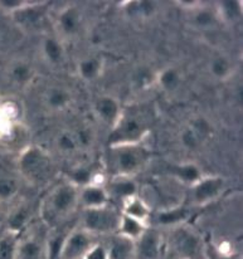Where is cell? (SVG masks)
Instances as JSON below:
<instances>
[{
    "label": "cell",
    "instance_id": "cell-1",
    "mask_svg": "<svg viewBox=\"0 0 243 259\" xmlns=\"http://www.w3.org/2000/svg\"><path fill=\"white\" fill-rule=\"evenodd\" d=\"M89 249V239L82 234H76L61 249L58 259H84Z\"/></svg>",
    "mask_w": 243,
    "mask_h": 259
},
{
    "label": "cell",
    "instance_id": "cell-2",
    "mask_svg": "<svg viewBox=\"0 0 243 259\" xmlns=\"http://www.w3.org/2000/svg\"><path fill=\"white\" fill-rule=\"evenodd\" d=\"M177 245L178 249H179L183 254L193 257L196 253V249H198V240H196L193 235H190L189 233L182 232L177 237Z\"/></svg>",
    "mask_w": 243,
    "mask_h": 259
},
{
    "label": "cell",
    "instance_id": "cell-3",
    "mask_svg": "<svg viewBox=\"0 0 243 259\" xmlns=\"http://www.w3.org/2000/svg\"><path fill=\"white\" fill-rule=\"evenodd\" d=\"M133 245L128 240H117L111 247L107 259H131Z\"/></svg>",
    "mask_w": 243,
    "mask_h": 259
},
{
    "label": "cell",
    "instance_id": "cell-4",
    "mask_svg": "<svg viewBox=\"0 0 243 259\" xmlns=\"http://www.w3.org/2000/svg\"><path fill=\"white\" fill-rule=\"evenodd\" d=\"M87 225L94 229H105L112 224V218L105 211H90L87 214Z\"/></svg>",
    "mask_w": 243,
    "mask_h": 259
},
{
    "label": "cell",
    "instance_id": "cell-5",
    "mask_svg": "<svg viewBox=\"0 0 243 259\" xmlns=\"http://www.w3.org/2000/svg\"><path fill=\"white\" fill-rule=\"evenodd\" d=\"M219 186H221V181L219 180H208V181H204L203 184L198 186L195 191V195L196 198L203 200V199L207 198H211L213 196L214 194L218 191Z\"/></svg>",
    "mask_w": 243,
    "mask_h": 259
},
{
    "label": "cell",
    "instance_id": "cell-6",
    "mask_svg": "<svg viewBox=\"0 0 243 259\" xmlns=\"http://www.w3.org/2000/svg\"><path fill=\"white\" fill-rule=\"evenodd\" d=\"M72 199H73V193H72L69 189H61V190L58 191V194L56 195V199H54L56 208L59 209V210H64V209L68 208L69 204L72 203Z\"/></svg>",
    "mask_w": 243,
    "mask_h": 259
},
{
    "label": "cell",
    "instance_id": "cell-7",
    "mask_svg": "<svg viewBox=\"0 0 243 259\" xmlns=\"http://www.w3.org/2000/svg\"><path fill=\"white\" fill-rule=\"evenodd\" d=\"M141 252L146 258H154L157 253V242L154 235H146L141 242Z\"/></svg>",
    "mask_w": 243,
    "mask_h": 259
},
{
    "label": "cell",
    "instance_id": "cell-8",
    "mask_svg": "<svg viewBox=\"0 0 243 259\" xmlns=\"http://www.w3.org/2000/svg\"><path fill=\"white\" fill-rule=\"evenodd\" d=\"M98 111L102 113L105 117L113 118L117 112V106L112 100H102L98 103Z\"/></svg>",
    "mask_w": 243,
    "mask_h": 259
},
{
    "label": "cell",
    "instance_id": "cell-9",
    "mask_svg": "<svg viewBox=\"0 0 243 259\" xmlns=\"http://www.w3.org/2000/svg\"><path fill=\"white\" fill-rule=\"evenodd\" d=\"M120 165L123 169L131 170L138 165V159L133 152L125 151L120 155Z\"/></svg>",
    "mask_w": 243,
    "mask_h": 259
},
{
    "label": "cell",
    "instance_id": "cell-10",
    "mask_svg": "<svg viewBox=\"0 0 243 259\" xmlns=\"http://www.w3.org/2000/svg\"><path fill=\"white\" fill-rule=\"evenodd\" d=\"M185 210H175L172 211V213H167V214H161L159 218V220L161 223H165V224H169V223H175L178 220L183 219L185 217Z\"/></svg>",
    "mask_w": 243,
    "mask_h": 259
},
{
    "label": "cell",
    "instance_id": "cell-11",
    "mask_svg": "<svg viewBox=\"0 0 243 259\" xmlns=\"http://www.w3.org/2000/svg\"><path fill=\"white\" fill-rule=\"evenodd\" d=\"M62 24H63L64 29L68 30V32H71V30H74V28H76L77 25V17L76 14H74V12H67L66 14L62 17Z\"/></svg>",
    "mask_w": 243,
    "mask_h": 259
},
{
    "label": "cell",
    "instance_id": "cell-12",
    "mask_svg": "<svg viewBox=\"0 0 243 259\" xmlns=\"http://www.w3.org/2000/svg\"><path fill=\"white\" fill-rule=\"evenodd\" d=\"M140 135V126L138 125L136 121H129L126 126L124 127V136L128 139H135Z\"/></svg>",
    "mask_w": 243,
    "mask_h": 259
},
{
    "label": "cell",
    "instance_id": "cell-13",
    "mask_svg": "<svg viewBox=\"0 0 243 259\" xmlns=\"http://www.w3.org/2000/svg\"><path fill=\"white\" fill-rule=\"evenodd\" d=\"M46 52L52 61H58L59 57H61V48L54 40H48L46 43Z\"/></svg>",
    "mask_w": 243,
    "mask_h": 259
},
{
    "label": "cell",
    "instance_id": "cell-14",
    "mask_svg": "<svg viewBox=\"0 0 243 259\" xmlns=\"http://www.w3.org/2000/svg\"><path fill=\"white\" fill-rule=\"evenodd\" d=\"M85 200L89 204H100L103 201V194L102 191L96 190V189H92V190L86 191L85 194Z\"/></svg>",
    "mask_w": 243,
    "mask_h": 259
},
{
    "label": "cell",
    "instance_id": "cell-15",
    "mask_svg": "<svg viewBox=\"0 0 243 259\" xmlns=\"http://www.w3.org/2000/svg\"><path fill=\"white\" fill-rule=\"evenodd\" d=\"M0 259H14L13 244L8 240L0 243Z\"/></svg>",
    "mask_w": 243,
    "mask_h": 259
},
{
    "label": "cell",
    "instance_id": "cell-16",
    "mask_svg": "<svg viewBox=\"0 0 243 259\" xmlns=\"http://www.w3.org/2000/svg\"><path fill=\"white\" fill-rule=\"evenodd\" d=\"M163 83H164L165 87L168 88H173L175 87V84L178 83V76L174 71H168L165 72L164 76L161 78Z\"/></svg>",
    "mask_w": 243,
    "mask_h": 259
},
{
    "label": "cell",
    "instance_id": "cell-17",
    "mask_svg": "<svg viewBox=\"0 0 243 259\" xmlns=\"http://www.w3.org/2000/svg\"><path fill=\"white\" fill-rule=\"evenodd\" d=\"M14 191V184L9 180H0V196L8 198Z\"/></svg>",
    "mask_w": 243,
    "mask_h": 259
},
{
    "label": "cell",
    "instance_id": "cell-18",
    "mask_svg": "<svg viewBox=\"0 0 243 259\" xmlns=\"http://www.w3.org/2000/svg\"><path fill=\"white\" fill-rule=\"evenodd\" d=\"M178 174H179L182 178L187 179V180H194V179L198 178V171H196L195 167L193 166L182 167V169L178 170Z\"/></svg>",
    "mask_w": 243,
    "mask_h": 259
},
{
    "label": "cell",
    "instance_id": "cell-19",
    "mask_svg": "<svg viewBox=\"0 0 243 259\" xmlns=\"http://www.w3.org/2000/svg\"><path fill=\"white\" fill-rule=\"evenodd\" d=\"M125 232L130 235H138L140 233V225L131 219H125Z\"/></svg>",
    "mask_w": 243,
    "mask_h": 259
},
{
    "label": "cell",
    "instance_id": "cell-20",
    "mask_svg": "<svg viewBox=\"0 0 243 259\" xmlns=\"http://www.w3.org/2000/svg\"><path fill=\"white\" fill-rule=\"evenodd\" d=\"M81 69H82V73H84V76L89 77L90 78V77H92L95 74V72H96V69H97V66L94 61H89V62H85V63L82 64Z\"/></svg>",
    "mask_w": 243,
    "mask_h": 259
},
{
    "label": "cell",
    "instance_id": "cell-21",
    "mask_svg": "<svg viewBox=\"0 0 243 259\" xmlns=\"http://www.w3.org/2000/svg\"><path fill=\"white\" fill-rule=\"evenodd\" d=\"M134 190H135V186L131 183H124L120 184V185L116 186V191L121 195H129V194H133Z\"/></svg>",
    "mask_w": 243,
    "mask_h": 259
},
{
    "label": "cell",
    "instance_id": "cell-22",
    "mask_svg": "<svg viewBox=\"0 0 243 259\" xmlns=\"http://www.w3.org/2000/svg\"><path fill=\"white\" fill-rule=\"evenodd\" d=\"M213 72L217 76H223L227 72V63L223 59H218L213 63Z\"/></svg>",
    "mask_w": 243,
    "mask_h": 259
},
{
    "label": "cell",
    "instance_id": "cell-23",
    "mask_svg": "<svg viewBox=\"0 0 243 259\" xmlns=\"http://www.w3.org/2000/svg\"><path fill=\"white\" fill-rule=\"evenodd\" d=\"M224 7H226L227 14H228L231 18L236 17V15L238 14V12H239L238 3H236V2H226V3H224Z\"/></svg>",
    "mask_w": 243,
    "mask_h": 259
},
{
    "label": "cell",
    "instance_id": "cell-24",
    "mask_svg": "<svg viewBox=\"0 0 243 259\" xmlns=\"http://www.w3.org/2000/svg\"><path fill=\"white\" fill-rule=\"evenodd\" d=\"M14 76L15 78L19 79V81H25V79L28 78V76H29V69L24 66L17 67V68L14 69Z\"/></svg>",
    "mask_w": 243,
    "mask_h": 259
},
{
    "label": "cell",
    "instance_id": "cell-25",
    "mask_svg": "<svg viewBox=\"0 0 243 259\" xmlns=\"http://www.w3.org/2000/svg\"><path fill=\"white\" fill-rule=\"evenodd\" d=\"M64 102H66V96H64L62 92H54L53 95L51 96V105L52 106H56V107H58V106L63 105Z\"/></svg>",
    "mask_w": 243,
    "mask_h": 259
},
{
    "label": "cell",
    "instance_id": "cell-26",
    "mask_svg": "<svg viewBox=\"0 0 243 259\" xmlns=\"http://www.w3.org/2000/svg\"><path fill=\"white\" fill-rule=\"evenodd\" d=\"M24 220H25V213L24 211H20V213H18L17 215L13 218L12 222H10V225L17 229V228L22 227V224L24 223Z\"/></svg>",
    "mask_w": 243,
    "mask_h": 259
},
{
    "label": "cell",
    "instance_id": "cell-27",
    "mask_svg": "<svg viewBox=\"0 0 243 259\" xmlns=\"http://www.w3.org/2000/svg\"><path fill=\"white\" fill-rule=\"evenodd\" d=\"M87 259H107V255L105 254L102 248H96L87 255Z\"/></svg>",
    "mask_w": 243,
    "mask_h": 259
},
{
    "label": "cell",
    "instance_id": "cell-28",
    "mask_svg": "<svg viewBox=\"0 0 243 259\" xmlns=\"http://www.w3.org/2000/svg\"><path fill=\"white\" fill-rule=\"evenodd\" d=\"M196 22L201 25H207L212 22V15L209 13H200V14L196 17Z\"/></svg>",
    "mask_w": 243,
    "mask_h": 259
},
{
    "label": "cell",
    "instance_id": "cell-29",
    "mask_svg": "<svg viewBox=\"0 0 243 259\" xmlns=\"http://www.w3.org/2000/svg\"><path fill=\"white\" fill-rule=\"evenodd\" d=\"M183 141H184V144L187 145V146L189 147L195 146V137L190 131L187 132V134H184V136H183Z\"/></svg>",
    "mask_w": 243,
    "mask_h": 259
},
{
    "label": "cell",
    "instance_id": "cell-30",
    "mask_svg": "<svg viewBox=\"0 0 243 259\" xmlns=\"http://www.w3.org/2000/svg\"><path fill=\"white\" fill-rule=\"evenodd\" d=\"M89 178L90 174L89 171H86V170H79V171L74 174V179H76L78 183H86V181L89 180Z\"/></svg>",
    "mask_w": 243,
    "mask_h": 259
},
{
    "label": "cell",
    "instance_id": "cell-31",
    "mask_svg": "<svg viewBox=\"0 0 243 259\" xmlns=\"http://www.w3.org/2000/svg\"><path fill=\"white\" fill-rule=\"evenodd\" d=\"M129 213L135 214V215H138V217H141V215H144V213H145V211H144L143 206H141L140 204L136 203V204H134V205L130 206V209H129Z\"/></svg>",
    "mask_w": 243,
    "mask_h": 259
},
{
    "label": "cell",
    "instance_id": "cell-32",
    "mask_svg": "<svg viewBox=\"0 0 243 259\" xmlns=\"http://www.w3.org/2000/svg\"><path fill=\"white\" fill-rule=\"evenodd\" d=\"M61 146L63 149H73V142L71 141V139H68L67 136H63L61 139Z\"/></svg>",
    "mask_w": 243,
    "mask_h": 259
},
{
    "label": "cell",
    "instance_id": "cell-33",
    "mask_svg": "<svg viewBox=\"0 0 243 259\" xmlns=\"http://www.w3.org/2000/svg\"><path fill=\"white\" fill-rule=\"evenodd\" d=\"M5 5H8V7H14V5H19L20 3L19 2H4Z\"/></svg>",
    "mask_w": 243,
    "mask_h": 259
},
{
    "label": "cell",
    "instance_id": "cell-34",
    "mask_svg": "<svg viewBox=\"0 0 243 259\" xmlns=\"http://www.w3.org/2000/svg\"><path fill=\"white\" fill-rule=\"evenodd\" d=\"M81 140L85 142V144H87V142H89V137H87V135L85 134V132H81Z\"/></svg>",
    "mask_w": 243,
    "mask_h": 259
}]
</instances>
